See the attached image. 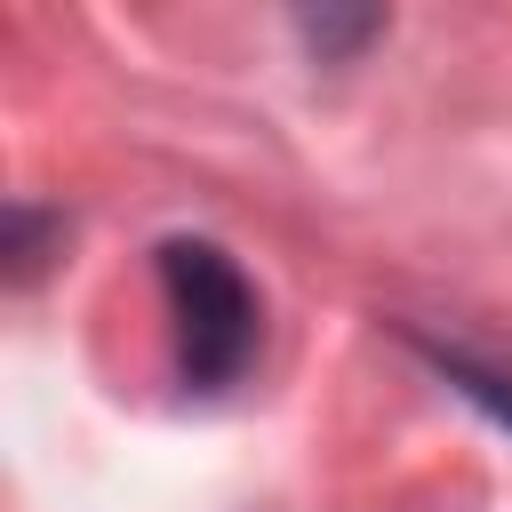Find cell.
Masks as SVG:
<instances>
[{"label": "cell", "mask_w": 512, "mask_h": 512, "mask_svg": "<svg viewBox=\"0 0 512 512\" xmlns=\"http://www.w3.org/2000/svg\"><path fill=\"white\" fill-rule=\"evenodd\" d=\"M160 264V296H168V328H176V376L184 392H224L240 384V368L264 344V304L240 272V256L208 232H168L152 248Z\"/></svg>", "instance_id": "6da1fadb"}, {"label": "cell", "mask_w": 512, "mask_h": 512, "mask_svg": "<svg viewBox=\"0 0 512 512\" xmlns=\"http://www.w3.org/2000/svg\"><path fill=\"white\" fill-rule=\"evenodd\" d=\"M400 344H408V352H416L456 400H472L488 424L512 432V368H496V360H480V352H464V344H440V336H424V328H408Z\"/></svg>", "instance_id": "7a4b0ae2"}, {"label": "cell", "mask_w": 512, "mask_h": 512, "mask_svg": "<svg viewBox=\"0 0 512 512\" xmlns=\"http://www.w3.org/2000/svg\"><path fill=\"white\" fill-rule=\"evenodd\" d=\"M384 24V0H296V32L312 64H352Z\"/></svg>", "instance_id": "3957f363"}, {"label": "cell", "mask_w": 512, "mask_h": 512, "mask_svg": "<svg viewBox=\"0 0 512 512\" xmlns=\"http://www.w3.org/2000/svg\"><path fill=\"white\" fill-rule=\"evenodd\" d=\"M48 248H64V216L56 208H40V200H16L8 208V288H32L40 280V264H48Z\"/></svg>", "instance_id": "277c9868"}]
</instances>
